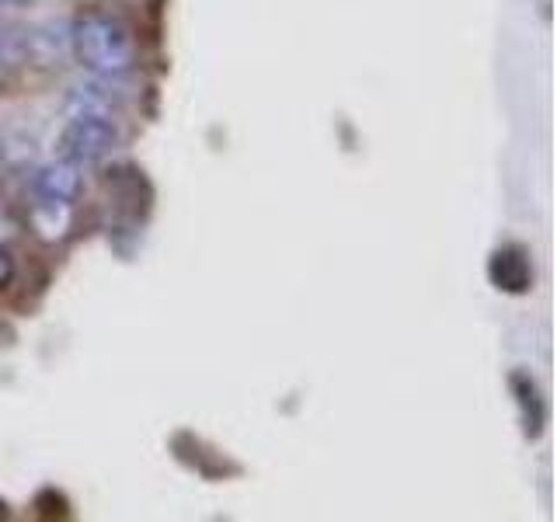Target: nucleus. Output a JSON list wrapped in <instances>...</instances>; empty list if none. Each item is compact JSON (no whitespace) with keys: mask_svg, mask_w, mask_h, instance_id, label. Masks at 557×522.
I'll use <instances>...</instances> for the list:
<instances>
[{"mask_svg":"<svg viewBox=\"0 0 557 522\" xmlns=\"http://www.w3.org/2000/svg\"><path fill=\"white\" fill-rule=\"evenodd\" d=\"M17 234V226H14V220L8 216V209L4 206H0V244H4V240H11Z\"/></svg>","mask_w":557,"mask_h":522,"instance_id":"6e6552de","label":"nucleus"},{"mask_svg":"<svg viewBox=\"0 0 557 522\" xmlns=\"http://www.w3.org/2000/svg\"><path fill=\"white\" fill-rule=\"evenodd\" d=\"M14 278V258L8 254V248L0 244V289H8Z\"/></svg>","mask_w":557,"mask_h":522,"instance_id":"0eeeda50","label":"nucleus"},{"mask_svg":"<svg viewBox=\"0 0 557 522\" xmlns=\"http://www.w3.org/2000/svg\"><path fill=\"white\" fill-rule=\"evenodd\" d=\"M4 70H8V60H4V57H0V80H4Z\"/></svg>","mask_w":557,"mask_h":522,"instance_id":"1a4fd4ad","label":"nucleus"},{"mask_svg":"<svg viewBox=\"0 0 557 522\" xmlns=\"http://www.w3.org/2000/svg\"><path fill=\"white\" fill-rule=\"evenodd\" d=\"M8 4H22V0H0V8H8Z\"/></svg>","mask_w":557,"mask_h":522,"instance_id":"9d476101","label":"nucleus"},{"mask_svg":"<svg viewBox=\"0 0 557 522\" xmlns=\"http://www.w3.org/2000/svg\"><path fill=\"white\" fill-rule=\"evenodd\" d=\"M28 226H32V234L39 240H46V244L63 240L70 234V226H74V202H57V199L32 202Z\"/></svg>","mask_w":557,"mask_h":522,"instance_id":"39448f33","label":"nucleus"},{"mask_svg":"<svg viewBox=\"0 0 557 522\" xmlns=\"http://www.w3.org/2000/svg\"><path fill=\"white\" fill-rule=\"evenodd\" d=\"M512 390L519 400V411H522V425H527V435L536 439L540 428H544V400H540V390L530 376L512 373Z\"/></svg>","mask_w":557,"mask_h":522,"instance_id":"423d86ee","label":"nucleus"},{"mask_svg":"<svg viewBox=\"0 0 557 522\" xmlns=\"http://www.w3.org/2000/svg\"><path fill=\"white\" fill-rule=\"evenodd\" d=\"M32 188L39 199H57V202H77L81 196V164L66 161V157H60V161H49L42 164L39 171L32 174Z\"/></svg>","mask_w":557,"mask_h":522,"instance_id":"20e7f679","label":"nucleus"},{"mask_svg":"<svg viewBox=\"0 0 557 522\" xmlns=\"http://www.w3.org/2000/svg\"><path fill=\"white\" fill-rule=\"evenodd\" d=\"M70 49L95 77H126L139 60L133 28L115 14H84L70 28Z\"/></svg>","mask_w":557,"mask_h":522,"instance_id":"f257e3e1","label":"nucleus"},{"mask_svg":"<svg viewBox=\"0 0 557 522\" xmlns=\"http://www.w3.org/2000/svg\"><path fill=\"white\" fill-rule=\"evenodd\" d=\"M487 275H492L495 289L512 293V296L527 293L533 286V265L519 244H502L492 254V261H487Z\"/></svg>","mask_w":557,"mask_h":522,"instance_id":"7ed1b4c3","label":"nucleus"},{"mask_svg":"<svg viewBox=\"0 0 557 522\" xmlns=\"http://www.w3.org/2000/svg\"><path fill=\"white\" fill-rule=\"evenodd\" d=\"M119 147V126L109 115H70L60 133V150L74 164H98Z\"/></svg>","mask_w":557,"mask_h":522,"instance_id":"f03ea898","label":"nucleus"}]
</instances>
